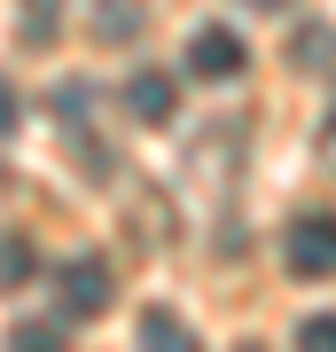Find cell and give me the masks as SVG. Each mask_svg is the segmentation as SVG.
Returning a JSON list of instances; mask_svg holds the SVG:
<instances>
[{
    "mask_svg": "<svg viewBox=\"0 0 336 352\" xmlns=\"http://www.w3.org/2000/svg\"><path fill=\"white\" fill-rule=\"evenodd\" d=\"M282 266H289L298 282L336 274V219H328V212H298L289 235H282Z\"/></svg>",
    "mask_w": 336,
    "mask_h": 352,
    "instance_id": "6da1fadb",
    "label": "cell"
},
{
    "mask_svg": "<svg viewBox=\"0 0 336 352\" xmlns=\"http://www.w3.org/2000/svg\"><path fill=\"white\" fill-rule=\"evenodd\" d=\"M55 289H63V314H71V321H94V314H110V298H117L110 266H102L94 251L63 258V266H55Z\"/></svg>",
    "mask_w": 336,
    "mask_h": 352,
    "instance_id": "7a4b0ae2",
    "label": "cell"
},
{
    "mask_svg": "<svg viewBox=\"0 0 336 352\" xmlns=\"http://www.w3.org/2000/svg\"><path fill=\"white\" fill-rule=\"evenodd\" d=\"M188 71H196V78H243L250 71V47L227 24H196V32H188Z\"/></svg>",
    "mask_w": 336,
    "mask_h": 352,
    "instance_id": "3957f363",
    "label": "cell"
},
{
    "mask_svg": "<svg viewBox=\"0 0 336 352\" xmlns=\"http://www.w3.org/2000/svg\"><path fill=\"white\" fill-rule=\"evenodd\" d=\"M125 110H133L141 126H172V110H180L172 71H133V78H125Z\"/></svg>",
    "mask_w": 336,
    "mask_h": 352,
    "instance_id": "277c9868",
    "label": "cell"
},
{
    "mask_svg": "<svg viewBox=\"0 0 336 352\" xmlns=\"http://www.w3.org/2000/svg\"><path fill=\"white\" fill-rule=\"evenodd\" d=\"M8 352H71V314H32V321H8Z\"/></svg>",
    "mask_w": 336,
    "mask_h": 352,
    "instance_id": "5b68a950",
    "label": "cell"
},
{
    "mask_svg": "<svg viewBox=\"0 0 336 352\" xmlns=\"http://www.w3.org/2000/svg\"><path fill=\"white\" fill-rule=\"evenodd\" d=\"M141 352H203V344L180 329V314H164V305H157V314H141Z\"/></svg>",
    "mask_w": 336,
    "mask_h": 352,
    "instance_id": "8992f818",
    "label": "cell"
},
{
    "mask_svg": "<svg viewBox=\"0 0 336 352\" xmlns=\"http://www.w3.org/2000/svg\"><path fill=\"white\" fill-rule=\"evenodd\" d=\"M289 63H298V71H328L336 63V32L328 24H305L298 39H289Z\"/></svg>",
    "mask_w": 336,
    "mask_h": 352,
    "instance_id": "52a82bcc",
    "label": "cell"
},
{
    "mask_svg": "<svg viewBox=\"0 0 336 352\" xmlns=\"http://www.w3.org/2000/svg\"><path fill=\"white\" fill-rule=\"evenodd\" d=\"M39 274V266H32V243L24 235H0V289H24Z\"/></svg>",
    "mask_w": 336,
    "mask_h": 352,
    "instance_id": "ba28073f",
    "label": "cell"
},
{
    "mask_svg": "<svg viewBox=\"0 0 336 352\" xmlns=\"http://www.w3.org/2000/svg\"><path fill=\"white\" fill-rule=\"evenodd\" d=\"M298 352H336V314H313V321H298Z\"/></svg>",
    "mask_w": 336,
    "mask_h": 352,
    "instance_id": "9c48e42d",
    "label": "cell"
},
{
    "mask_svg": "<svg viewBox=\"0 0 336 352\" xmlns=\"http://www.w3.org/2000/svg\"><path fill=\"white\" fill-rule=\"evenodd\" d=\"M24 39H32V47H47V39H55V8H63V0H24Z\"/></svg>",
    "mask_w": 336,
    "mask_h": 352,
    "instance_id": "30bf717a",
    "label": "cell"
},
{
    "mask_svg": "<svg viewBox=\"0 0 336 352\" xmlns=\"http://www.w3.org/2000/svg\"><path fill=\"white\" fill-rule=\"evenodd\" d=\"M8 133H16V87L0 78V141H8Z\"/></svg>",
    "mask_w": 336,
    "mask_h": 352,
    "instance_id": "8fae6325",
    "label": "cell"
},
{
    "mask_svg": "<svg viewBox=\"0 0 336 352\" xmlns=\"http://www.w3.org/2000/svg\"><path fill=\"white\" fill-rule=\"evenodd\" d=\"M321 157L336 164V110H328V126H321Z\"/></svg>",
    "mask_w": 336,
    "mask_h": 352,
    "instance_id": "7c38bea8",
    "label": "cell"
},
{
    "mask_svg": "<svg viewBox=\"0 0 336 352\" xmlns=\"http://www.w3.org/2000/svg\"><path fill=\"white\" fill-rule=\"evenodd\" d=\"M243 8H289V0H243Z\"/></svg>",
    "mask_w": 336,
    "mask_h": 352,
    "instance_id": "4fadbf2b",
    "label": "cell"
},
{
    "mask_svg": "<svg viewBox=\"0 0 336 352\" xmlns=\"http://www.w3.org/2000/svg\"><path fill=\"white\" fill-rule=\"evenodd\" d=\"M235 352H266V344H235Z\"/></svg>",
    "mask_w": 336,
    "mask_h": 352,
    "instance_id": "5bb4252c",
    "label": "cell"
}]
</instances>
